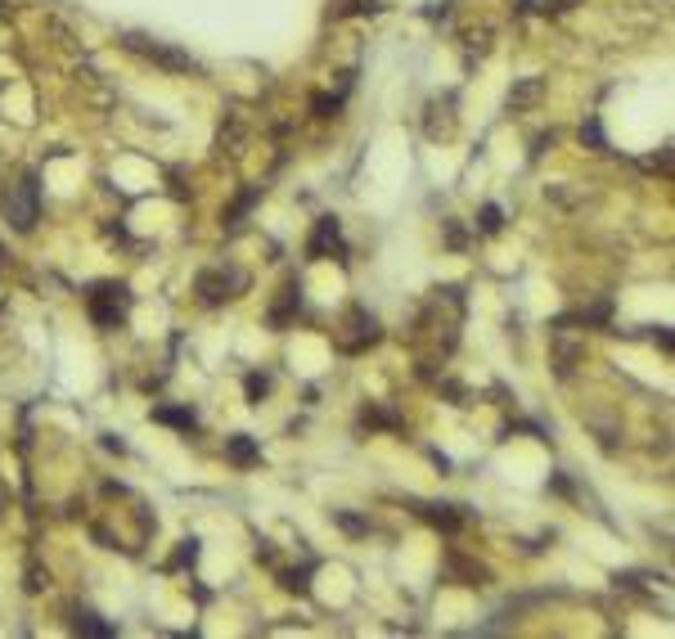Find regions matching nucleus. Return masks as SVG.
I'll return each mask as SVG.
<instances>
[{
  "label": "nucleus",
  "mask_w": 675,
  "mask_h": 639,
  "mask_svg": "<svg viewBox=\"0 0 675 639\" xmlns=\"http://www.w3.org/2000/svg\"><path fill=\"white\" fill-rule=\"evenodd\" d=\"M153 419H158V423H171V428H180V432H194V428H198V414H194V410H171V405L153 410Z\"/></svg>",
  "instance_id": "obj_8"
},
{
  "label": "nucleus",
  "mask_w": 675,
  "mask_h": 639,
  "mask_svg": "<svg viewBox=\"0 0 675 639\" xmlns=\"http://www.w3.org/2000/svg\"><path fill=\"white\" fill-rule=\"evenodd\" d=\"M72 626H77L81 635H95V639L113 635V626H108V621H95V612H86V608H77V621H72Z\"/></svg>",
  "instance_id": "obj_9"
},
{
  "label": "nucleus",
  "mask_w": 675,
  "mask_h": 639,
  "mask_svg": "<svg viewBox=\"0 0 675 639\" xmlns=\"http://www.w3.org/2000/svg\"><path fill=\"white\" fill-rule=\"evenodd\" d=\"M342 108V95H315V113L320 117H333Z\"/></svg>",
  "instance_id": "obj_11"
},
{
  "label": "nucleus",
  "mask_w": 675,
  "mask_h": 639,
  "mask_svg": "<svg viewBox=\"0 0 675 639\" xmlns=\"http://www.w3.org/2000/svg\"><path fill=\"white\" fill-rule=\"evenodd\" d=\"M338 527H342V531H351V536H360V531H365V522L351 518V513H338Z\"/></svg>",
  "instance_id": "obj_14"
},
{
  "label": "nucleus",
  "mask_w": 675,
  "mask_h": 639,
  "mask_svg": "<svg viewBox=\"0 0 675 639\" xmlns=\"http://www.w3.org/2000/svg\"><path fill=\"white\" fill-rule=\"evenodd\" d=\"M581 140H590V144H594V149H603V135H599V122H590V126H585V131H581Z\"/></svg>",
  "instance_id": "obj_15"
},
{
  "label": "nucleus",
  "mask_w": 675,
  "mask_h": 639,
  "mask_svg": "<svg viewBox=\"0 0 675 639\" xmlns=\"http://www.w3.org/2000/svg\"><path fill=\"white\" fill-rule=\"evenodd\" d=\"M306 252H311V257L338 252V257H342V230H338V221H333V216H320V221H315V234H311V243H306Z\"/></svg>",
  "instance_id": "obj_5"
},
{
  "label": "nucleus",
  "mask_w": 675,
  "mask_h": 639,
  "mask_svg": "<svg viewBox=\"0 0 675 639\" xmlns=\"http://www.w3.org/2000/svg\"><path fill=\"white\" fill-rule=\"evenodd\" d=\"M122 41H126V50H135V54H140V59L158 63V68H167V72H198L194 54H185V50H171V45H162V41H149V36H140V32H126Z\"/></svg>",
  "instance_id": "obj_1"
},
{
  "label": "nucleus",
  "mask_w": 675,
  "mask_h": 639,
  "mask_svg": "<svg viewBox=\"0 0 675 639\" xmlns=\"http://www.w3.org/2000/svg\"><path fill=\"white\" fill-rule=\"evenodd\" d=\"M257 198H261V189H248V194H243V198H239V203H234V207H230V225H239V221H243V216H248V207H252V203H257Z\"/></svg>",
  "instance_id": "obj_10"
},
{
  "label": "nucleus",
  "mask_w": 675,
  "mask_h": 639,
  "mask_svg": "<svg viewBox=\"0 0 675 639\" xmlns=\"http://www.w3.org/2000/svg\"><path fill=\"white\" fill-rule=\"evenodd\" d=\"M230 288H248V275H239V270H230V275H221V270H203V275H198V293H203L207 306L234 297Z\"/></svg>",
  "instance_id": "obj_3"
},
{
  "label": "nucleus",
  "mask_w": 675,
  "mask_h": 639,
  "mask_svg": "<svg viewBox=\"0 0 675 639\" xmlns=\"http://www.w3.org/2000/svg\"><path fill=\"white\" fill-rule=\"evenodd\" d=\"M225 455H230L239 468H248V464H257V459H261L257 446H252V437H230V441H225Z\"/></svg>",
  "instance_id": "obj_7"
},
{
  "label": "nucleus",
  "mask_w": 675,
  "mask_h": 639,
  "mask_svg": "<svg viewBox=\"0 0 675 639\" xmlns=\"http://www.w3.org/2000/svg\"><path fill=\"white\" fill-rule=\"evenodd\" d=\"M266 387H270V378H266V374H248V396H252V401H257V396L266 392Z\"/></svg>",
  "instance_id": "obj_13"
},
{
  "label": "nucleus",
  "mask_w": 675,
  "mask_h": 639,
  "mask_svg": "<svg viewBox=\"0 0 675 639\" xmlns=\"http://www.w3.org/2000/svg\"><path fill=\"white\" fill-rule=\"evenodd\" d=\"M126 306H131L126 284H99L95 293H90V315H95L104 329H117V324L126 320Z\"/></svg>",
  "instance_id": "obj_2"
},
{
  "label": "nucleus",
  "mask_w": 675,
  "mask_h": 639,
  "mask_svg": "<svg viewBox=\"0 0 675 639\" xmlns=\"http://www.w3.org/2000/svg\"><path fill=\"white\" fill-rule=\"evenodd\" d=\"M36 212H41V207H36V176H23V185H18V198L14 203H9V221H14V230H32L36 225Z\"/></svg>",
  "instance_id": "obj_4"
},
{
  "label": "nucleus",
  "mask_w": 675,
  "mask_h": 639,
  "mask_svg": "<svg viewBox=\"0 0 675 639\" xmlns=\"http://www.w3.org/2000/svg\"><path fill=\"white\" fill-rule=\"evenodd\" d=\"M540 95H545V81H540V77H527L522 86H513V90H509V113H522V108L536 104Z\"/></svg>",
  "instance_id": "obj_6"
},
{
  "label": "nucleus",
  "mask_w": 675,
  "mask_h": 639,
  "mask_svg": "<svg viewBox=\"0 0 675 639\" xmlns=\"http://www.w3.org/2000/svg\"><path fill=\"white\" fill-rule=\"evenodd\" d=\"M482 230H486V234L500 230V207H482Z\"/></svg>",
  "instance_id": "obj_12"
}]
</instances>
